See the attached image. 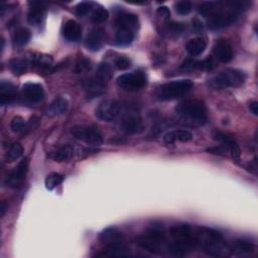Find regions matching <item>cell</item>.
Returning <instances> with one entry per match:
<instances>
[{"mask_svg":"<svg viewBox=\"0 0 258 258\" xmlns=\"http://www.w3.org/2000/svg\"><path fill=\"white\" fill-rule=\"evenodd\" d=\"M195 237L197 246L203 248V250L214 257H225L230 255L231 247H229L224 241L222 235L210 228L200 227L195 231Z\"/></svg>","mask_w":258,"mask_h":258,"instance_id":"1","label":"cell"},{"mask_svg":"<svg viewBox=\"0 0 258 258\" xmlns=\"http://www.w3.org/2000/svg\"><path fill=\"white\" fill-rule=\"evenodd\" d=\"M175 111L181 118L194 124L203 125L208 120L207 109L204 103L197 99H187L180 102Z\"/></svg>","mask_w":258,"mask_h":258,"instance_id":"2","label":"cell"},{"mask_svg":"<svg viewBox=\"0 0 258 258\" xmlns=\"http://www.w3.org/2000/svg\"><path fill=\"white\" fill-rule=\"evenodd\" d=\"M193 86H194L193 81L189 79L168 82L161 85L157 89L156 96L158 99L162 101L175 100L188 94L192 90Z\"/></svg>","mask_w":258,"mask_h":258,"instance_id":"3","label":"cell"},{"mask_svg":"<svg viewBox=\"0 0 258 258\" xmlns=\"http://www.w3.org/2000/svg\"><path fill=\"white\" fill-rule=\"evenodd\" d=\"M100 241L105 245L109 255H124L127 250L123 233L115 227H109L103 231L100 234Z\"/></svg>","mask_w":258,"mask_h":258,"instance_id":"4","label":"cell"},{"mask_svg":"<svg viewBox=\"0 0 258 258\" xmlns=\"http://www.w3.org/2000/svg\"><path fill=\"white\" fill-rule=\"evenodd\" d=\"M166 240V233L163 227L152 226L138 237L137 244L151 253H159L164 248Z\"/></svg>","mask_w":258,"mask_h":258,"instance_id":"5","label":"cell"},{"mask_svg":"<svg viewBox=\"0 0 258 258\" xmlns=\"http://www.w3.org/2000/svg\"><path fill=\"white\" fill-rule=\"evenodd\" d=\"M246 80V74L240 70L228 69L225 70L215 77H213L209 84L213 88L225 89V88H235L244 84Z\"/></svg>","mask_w":258,"mask_h":258,"instance_id":"6","label":"cell"},{"mask_svg":"<svg viewBox=\"0 0 258 258\" xmlns=\"http://www.w3.org/2000/svg\"><path fill=\"white\" fill-rule=\"evenodd\" d=\"M123 105L117 100H105L101 102L95 111V115L102 121H113L122 112Z\"/></svg>","mask_w":258,"mask_h":258,"instance_id":"7","label":"cell"},{"mask_svg":"<svg viewBox=\"0 0 258 258\" xmlns=\"http://www.w3.org/2000/svg\"><path fill=\"white\" fill-rule=\"evenodd\" d=\"M72 135L86 143L99 145L103 142V135L100 129L93 125H81L75 126L71 130Z\"/></svg>","mask_w":258,"mask_h":258,"instance_id":"8","label":"cell"},{"mask_svg":"<svg viewBox=\"0 0 258 258\" xmlns=\"http://www.w3.org/2000/svg\"><path fill=\"white\" fill-rule=\"evenodd\" d=\"M230 5V9L227 12H218L216 14H214L213 16H211L208 21V27L212 30H216V29H221L224 27H227L233 23L236 22V20L238 19V15L239 13H237L234 10V6L232 1L229 2Z\"/></svg>","mask_w":258,"mask_h":258,"instance_id":"9","label":"cell"},{"mask_svg":"<svg viewBox=\"0 0 258 258\" xmlns=\"http://www.w3.org/2000/svg\"><path fill=\"white\" fill-rule=\"evenodd\" d=\"M117 84L123 90L135 92L146 85V77L141 72L127 73L117 78Z\"/></svg>","mask_w":258,"mask_h":258,"instance_id":"10","label":"cell"},{"mask_svg":"<svg viewBox=\"0 0 258 258\" xmlns=\"http://www.w3.org/2000/svg\"><path fill=\"white\" fill-rule=\"evenodd\" d=\"M27 170H28V160L24 159L8 175V177L5 180V186L8 188H11V189L18 188L22 184V182L27 174Z\"/></svg>","mask_w":258,"mask_h":258,"instance_id":"11","label":"cell"},{"mask_svg":"<svg viewBox=\"0 0 258 258\" xmlns=\"http://www.w3.org/2000/svg\"><path fill=\"white\" fill-rule=\"evenodd\" d=\"M212 136H213V138L216 141H219L220 143H222L223 146L230 151L232 158L234 159V161L236 163L240 162V156H241V154H240L239 145L237 144V142L231 136H229L228 134H226L224 132H221L219 130L213 131Z\"/></svg>","mask_w":258,"mask_h":258,"instance_id":"12","label":"cell"},{"mask_svg":"<svg viewBox=\"0 0 258 258\" xmlns=\"http://www.w3.org/2000/svg\"><path fill=\"white\" fill-rule=\"evenodd\" d=\"M120 129L127 134L139 133L143 129V124L140 117L135 113L125 114L120 121Z\"/></svg>","mask_w":258,"mask_h":258,"instance_id":"13","label":"cell"},{"mask_svg":"<svg viewBox=\"0 0 258 258\" xmlns=\"http://www.w3.org/2000/svg\"><path fill=\"white\" fill-rule=\"evenodd\" d=\"M108 81L102 79L101 77L95 75L85 83V89L87 91V96L89 98H94L102 95L106 91Z\"/></svg>","mask_w":258,"mask_h":258,"instance_id":"14","label":"cell"},{"mask_svg":"<svg viewBox=\"0 0 258 258\" xmlns=\"http://www.w3.org/2000/svg\"><path fill=\"white\" fill-rule=\"evenodd\" d=\"M22 96L29 103H38L43 99V88L36 83H27L22 86Z\"/></svg>","mask_w":258,"mask_h":258,"instance_id":"15","label":"cell"},{"mask_svg":"<svg viewBox=\"0 0 258 258\" xmlns=\"http://www.w3.org/2000/svg\"><path fill=\"white\" fill-rule=\"evenodd\" d=\"M214 54L222 63H229L233 59V48L226 39H218L214 44Z\"/></svg>","mask_w":258,"mask_h":258,"instance_id":"16","label":"cell"},{"mask_svg":"<svg viewBox=\"0 0 258 258\" xmlns=\"http://www.w3.org/2000/svg\"><path fill=\"white\" fill-rule=\"evenodd\" d=\"M105 32L102 28H94L90 31L86 38V46L91 51H98L104 44Z\"/></svg>","mask_w":258,"mask_h":258,"instance_id":"17","label":"cell"},{"mask_svg":"<svg viewBox=\"0 0 258 258\" xmlns=\"http://www.w3.org/2000/svg\"><path fill=\"white\" fill-rule=\"evenodd\" d=\"M62 33L68 41H78L82 36V27L77 21L70 19L64 23Z\"/></svg>","mask_w":258,"mask_h":258,"instance_id":"18","label":"cell"},{"mask_svg":"<svg viewBox=\"0 0 258 258\" xmlns=\"http://www.w3.org/2000/svg\"><path fill=\"white\" fill-rule=\"evenodd\" d=\"M16 87L10 82L2 81L0 84V104L2 106L10 104L16 98Z\"/></svg>","mask_w":258,"mask_h":258,"instance_id":"19","label":"cell"},{"mask_svg":"<svg viewBox=\"0 0 258 258\" xmlns=\"http://www.w3.org/2000/svg\"><path fill=\"white\" fill-rule=\"evenodd\" d=\"M213 68H214V62L211 58H208L204 61L189 59V60H186L181 65V69L185 71H196V70L211 71Z\"/></svg>","mask_w":258,"mask_h":258,"instance_id":"20","label":"cell"},{"mask_svg":"<svg viewBox=\"0 0 258 258\" xmlns=\"http://www.w3.org/2000/svg\"><path fill=\"white\" fill-rule=\"evenodd\" d=\"M73 153H74L73 146L66 144L53 151H50L48 153V158L55 162L63 163V162L69 161L73 157Z\"/></svg>","mask_w":258,"mask_h":258,"instance_id":"21","label":"cell"},{"mask_svg":"<svg viewBox=\"0 0 258 258\" xmlns=\"http://www.w3.org/2000/svg\"><path fill=\"white\" fill-rule=\"evenodd\" d=\"M115 23L118 28H127L133 30L138 27L139 20L137 15L133 13H122L117 16Z\"/></svg>","mask_w":258,"mask_h":258,"instance_id":"22","label":"cell"},{"mask_svg":"<svg viewBox=\"0 0 258 258\" xmlns=\"http://www.w3.org/2000/svg\"><path fill=\"white\" fill-rule=\"evenodd\" d=\"M37 123H38V119H35V118H32L30 120V122L26 123L22 117L15 116L11 120L10 127H11L12 131L15 133H25L29 129H32L33 127H35L37 125Z\"/></svg>","mask_w":258,"mask_h":258,"instance_id":"23","label":"cell"},{"mask_svg":"<svg viewBox=\"0 0 258 258\" xmlns=\"http://www.w3.org/2000/svg\"><path fill=\"white\" fill-rule=\"evenodd\" d=\"M68 105H69L68 101L65 98L58 97L49 104V106L46 110V114H48L50 116L63 115L67 111Z\"/></svg>","mask_w":258,"mask_h":258,"instance_id":"24","label":"cell"},{"mask_svg":"<svg viewBox=\"0 0 258 258\" xmlns=\"http://www.w3.org/2000/svg\"><path fill=\"white\" fill-rule=\"evenodd\" d=\"M192 139H193V134L190 131L183 130V129L170 131L164 137L165 142L168 143V144H172V143H175L177 141L188 142V141H191Z\"/></svg>","mask_w":258,"mask_h":258,"instance_id":"25","label":"cell"},{"mask_svg":"<svg viewBox=\"0 0 258 258\" xmlns=\"http://www.w3.org/2000/svg\"><path fill=\"white\" fill-rule=\"evenodd\" d=\"M206 47H207V42H206V40L202 37H196V38L190 39L186 45L188 54L193 57H197L203 54Z\"/></svg>","mask_w":258,"mask_h":258,"instance_id":"26","label":"cell"},{"mask_svg":"<svg viewBox=\"0 0 258 258\" xmlns=\"http://www.w3.org/2000/svg\"><path fill=\"white\" fill-rule=\"evenodd\" d=\"M45 14V8L41 3H32V7L27 14V21L31 25H38L41 23Z\"/></svg>","mask_w":258,"mask_h":258,"instance_id":"27","label":"cell"},{"mask_svg":"<svg viewBox=\"0 0 258 258\" xmlns=\"http://www.w3.org/2000/svg\"><path fill=\"white\" fill-rule=\"evenodd\" d=\"M133 39H134L133 30H130L127 28H118L115 36V41L118 45L127 46L132 43Z\"/></svg>","mask_w":258,"mask_h":258,"instance_id":"28","label":"cell"},{"mask_svg":"<svg viewBox=\"0 0 258 258\" xmlns=\"http://www.w3.org/2000/svg\"><path fill=\"white\" fill-rule=\"evenodd\" d=\"M222 2H205L199 7V12L204 16H213L221 11Z\"/></svg>","mask_w":258,"mask_h":258,"instance_id":"29","label":"cell"},{"mask_svg":"<svg viewBox=\"0 0 258 258\" xmlns=\"http://www.w3.org/2000/svg\"><path fill=\"white\" fill-rule=\"evenodd\" d=\"M30 31L24 27H21V28H18L15 32H14V35H13V41H14V44L17 45V46H23L25 45L29 39H30Z\"/></svg>","mask_w":258,"mask_h":258,"instance_id":"30","label":"cell"},{"mask_svg":"<svg viewBox=\"0 0 258 258\" xmlns=\"http://www.w3.org/2000/svg\"><path fill=\"white\" fill-rule=\"evenodd\" d=\"M22 153H23V147H22V145H21L20 143H18V142L13 143V144L9 147L8 151L6 152V156H5L6 161H7L8 163H12V162L18 160V159L22 156Z\"/></svg>","mask_w":258,"mask_h":258,"instance_id":"31","label":"cell"},{"mask_svg":"<svg viewBox=\"0 0 258 258\" xmlns=\"http://www.w3.org/2000/svg\"><path fill=\"white\" fill-rule=\"evenodd\" d=\"M64 181V177L58 173H50L45 179V188L49 191H53Z\"/></svg>","mask_w":258,"mask_h":258,"instance_id":"32","label":"cell"},{"mask_svg":"<svg viewBox=\"0 0 258 258\" xmlns=\"http://www.w3.org/2000/svg\"><path fill=\"white\" fill-rule=\"evenodd\" d=\"M231 250H235L240 253H249L254 250V244L245 239H238L234 242Z\"/></svg>","mask_w":258,"mask_h":258,"instance_id":"33","label":"cell"},{"mask_svg":"<svg viewBox=\"0 0 258 258\" xmlns=\"http://www.w3.org/2000/svg\"><path fill=\"white\" fill-rule=\"evenodd\" d=\"M34 64L41 70V71H49L50 67L53 66V59L50 56L45 55H38L34 57Z\"/></svg>","mask_w":258,"mask_h":258,"instance_id":"34","label":"cell"},{"mask_svg":"<svg viewBox=\"0 0 258 258\" xmlns=\"http://www.w3.org/2000/svg\"><path fill=\"white\" fill-rule=\"evenodd\" d=\"M9 68L15 75H22L27 69V64L23 59H12L9 62Z\"/></svg>","mask_w":258,"mask_h":258,"instance_id":"35","label":"cell"},{"mask_svg":"<svg viewBox=\"0 0 258 258\" xmlns=\"http://www.w3.org/2000/svg\"><path fill=\"white\" fill-rule=\"evenodd\" d=\"M108 16H109V13H108L107 9L103 8V7H99L94 10L91 18H92L93 22H95V23H102L108 19Z\"/></svg>","mask_w":258,"mask_h":258,"instance_id":"36","label":"cell"},{"mask_svg":"<svg viewBox=\"0 0 258 258\" xmlns=\"http://www.w3.org/2000/svg\"><path fill=\"white\" fill-rule=\"evenodd\" d=\"M96 75L101 77L102 79H104L106 81H109L111 76H112V68L109 64L107 63H103V64H100L98 69H97V72H96Z\"/></svg>","mask_w":258,"mask_h":258,"instance_id":"37","label":"cell"},{"mask_svg":"<svg viewBox=\"0 0 258 258\" xmlns=\"http://www.w3.org/2000/svg\"><path fill=\"white\" fill-rule=\"evenodd\" d=\"M175 10L180 15H187L193 10V5L190 1H179L175 4Z\"/></svg>","mask_w":258,"mask_h":258,"instance_id":"38","label":"cell"},{"mask_svg":"<svg viewBox=\"0 0 258 258\" xmlns=\"http://www.w3.org/2000/svg\"><path fill=\"white\" fill-rule=\"evenodd\" d=\"M90 69H91V62L88 59L82 57L77 61L76 65H75V68H74V72L76 74H80V73L86 72Z\"/></svg>","mask_w":258,"mask_h":258,"instance_id":"39","label":"cell"},{"mask_svg":"<svg viewBox=\"0 0 258 258\" xmlns=\"http://www.w3.org/2000/svg\"><path fill=\"white\" fill-rule=\"evenodd\" d=\"M92 8V2H81L76 6V14L78 16L86 15Z\"/></svg>","mask_w":258,"mask_h":258,"instance_id":"40","label":"cell"},{"mask_svg":"<svg viewBox=\"0 0 258 258\" xmlns=\"http://www.w3.org/2000/svg\"><path fill=\"white\" fill-rule=\"evenodd\" d=\"M115 67L118 69V70H121V71H124V70H127L130 68L131 66V62L128 58L126 57H118L115 62Z\"/></svg>","mask_w":258,"mask_h":258,"instance_id":"41","label":"cell"},{"mask_svg":"<svg viewBox=\"0 0 258 258\" xmlns=\"http://www.w3.org/2000/svg\"><path fill=\"white\" fill-rule=\"evenodd\" d=\"M169 29L173 33L179 34V33H182L184 31L185 25L183 23H180V22H171V23H169Z\"/></svg>","mask_w":258,"mask_h":258,"instance_id":"42","label":"cell"},{"mask_svg":"<svg viewBox=\"0 0 258 258\" xmlns=\"http://www.w3.org/2000/svg\"><path fill=\"white\" fill-rule=\"evenodd\" d=\"M158 14L163 18H169L171 15V11L167 6H161L158 8Z\"/></svg>","mask_w":258,"mask_h":258,"instance_id":"43","label":"cell"},{"mask_svg":"<svg viewBox=\"0 0 258 258\" xmlns=\"http://www.w3.org/2000/svg\"><path fill=\"white\" fill-rule=\"evenodd\" d=\"M225 150H226V148L221 147V146H215V147L207 148V151L212 153V154H223V153H225Z\"/></svg>","mask_w":258,"mask_h":258,"instance_id":"44","label":"cell"},{"mask_svg":"<svg viewBox=\"0 0 258 258\" xmlns=\"http://www.w3.org/2000/svg\"><path fill=\"white\" fill-rule=\"evenodd\" d=\"M249 109H250V111L254 115H257L258 114V102L253 101L252 103H250V104H249Z\"/></svg>","mask_w":258,"mask_h":258,"instance_id":"45","label":"cell"},{"mask_svg":"<svg viewBox=\"0 0 258 258\" xmlns=\"http://www.w3.org/2000/svg\"><path fill=\"white\" fill-rule=\"evenodd\" d=\"M193 27H194L195 30L199 31V30L203 29V24H202V22H201L199 19L195 18V19L193 20Z\"/></svg>","mask_w":258,"mask_h":258,"instance_id":"46","label":"cell"},{"mask_svg":"<svg viewBox=\"0 0 258 258\" xmlns=\"http://www.w3.org/2000/svg\"><path fill=\"white\" fill-rule=\"evenodd\" d=\"M5 210H6V208H5V204H4V203H2V205H1V217H3V216H4V214H5Z\"/></svg>","mask_w":258,"mask_h":258,"instance_id":"47","label":"cell"}]
</instances>
